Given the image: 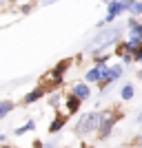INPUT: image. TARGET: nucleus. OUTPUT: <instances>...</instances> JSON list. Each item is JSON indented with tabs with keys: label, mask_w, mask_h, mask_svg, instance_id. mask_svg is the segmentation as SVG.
Instances as JSON below:
<instances>
[{
	"label": "nucleus",
	"mask_w": 142,
	"mask_h": 148,
	"mask_svg": "<svg viewBox=\"0 0 142 148\" xmlns=\"http://www.w3.org/2000/svg\"><path fill=\"white\" fill-rule=\"evenodd\" d=\"M127 27H129V38H136V40L142 42V22H138L136 18H131L127 22Z\"/></svg>",
	"instance_id": "12"
},
{
	"label": "nucleus",
	"mask_w": 142,
	"mask_h": 148,
	"mask_svg": "<svg viewBox=\"0 0 142 148\" xmlns=\"http://www.w3.org/2000/svg\"><path fill=\"white\" fill-rule=\"evenodd\" d=\"M127 11L131 13V18L142 16V0H131V2H127Z\"/></svg>",
	"instance_id": "14"
},
{
	"label": "nucleus",
	"mask_w": 142,
	"mask_h": 148,
	"mask_svg": "<svg viewBox=\"0 0 142 148\" xmlns=\"http://www.w3.org/2000/svg\"><path fill=\"white\" fill-rule=\"evenodd\" d=\"M80 99L76 97L73 93H71V95H67V97H64V111H67V115H76V113L80 111Z\"/></svg>",
	"instance_id": "9"
},
{
	"label": "nucleus",
	"mask_w": 142,
	"mask_h": 148,
	"mask_svg": "<svg viewBox=\"0 0 142 148\" xmlns=\"http://www.w3.org/2000/svg\"><path fill=\"white\" fill-rule=\"evenodd\" d=\"M33 128H36V122H33V119H29L27 124H22L20 128H16V130H13V135H18V137H20V135H27V133H31Z\"/></svg>",
	"instance_id": "17"
},
{
	"label": "nucleus",
	"mask_w": 142,
	"mask_h": 148,
	"mask_svg": "<svg viewBox=\"0 0 142 148\" xmlns=\"http://www.w3.org/2000/svg\"><path fill=\"white\" fill-rule=\"evenodd\" d=\"M105 2H111V0H105Z\"/></svg>",
	"instance_id": "26"
},
{
	"label": "nucleus",
	"mask_w": 142,
	"mask_h": 148,
	"mask_svg": "<svg viewBox=\"0 0 142 148\" xmlns=\"http://www.w3.org/2000/svg\"><path fill=\"white\" fill-rule=\"evenodd\" d=\"M67 113H64V115H62V111H56V115H53V122L49 124V133H58V130L62 128V126H64V124H67Z\"/></svg>",
	"instance_id": "11"
},
{
	"label": "nucleus",
	"mask_w": 142,
	"mask_h": 148,
	"mask_svg": "<svg viewBox=\"0 0 142 148\" xmlns=\"http://www.w3.org/2000/svg\"><path fill=\"white\" fill-rule=\"evenodd\" d=\"M120 33H122V29H120V27H111V29L100 31L98 36L91 40L89 49H91V51H105L107 47H111L113 42H118V40H120Z\"/></svg>",
	"instance_id": "1"
},
{
	"label": "nucleus",
	"mask_w": 142,
	"mask_h": 148,
	"mask_svg": "<svg viewBox=\"0 0 142 148\" xmlns=\"http://www.w3.org/2000/svg\"><path fill=\"white\" fill-rule=\"evenodd\" d=\"M13 108H16V102H13V99H0V119H5Z\"/></svg>",
	"instance_id": "13"
},
{
	"label": "nucleus",
	"mask_w": 142,
	"mask_h": 148,
	"mask_svg": "<svg viewBox=\"0 0 142 148\" xmlns=\"http://www.w3.org/2000/svg\"><path fill=\"white\" fill-rule=\"evenodd\" d=\"M133 95H136V86H133L131 82H129V84H124L122 91H120V97L127 102V99H133Z\"/></svg>",
	"instance_id": "16"
},
{
	"label": "nucleus",
	"mask_w": 142,
	"mask_h": 148,
	"mask_svg": "<svg viewBox=\"0 0 142 148\" xmlns=\"http://www.w3.org/2000/svg\"><path fill=\"white\" fill-rule=\"evenodd\" d=\"M116 56L120 58V60H122L124 64L133 62V51L129 49V44H127V42H120V44H116Z\"/></svg>",
	"instance_id": "5"
},
{
	"label": "nucleus",
	"mask_w": 142,
	"mask_h": 148,
	"mask_svg": "<svg viewBox=\"0 0 142 148\" xmlns=\"http://www.w3.org/2000/svg\"><path fill=\"white\" fill-rule=\"evenodd\" d=\"M69 66H71V58H64V60H60L56 66H53V71H56V73H60L62 77H64V75H67V71H69Z\"/></svg>",
	"instance_id": "15"
},
{
	"label": "nucleus",
	"mask_w": 142,
	"mask_h": 148,
	"mask_svg": "<svg viewBox=\"0 0 142 148\" xmlns=\"http://www.w3.org/2000/svg\"><path fill=\"white\" fill-rule=\"evenodd\" d=\"M100 128V113L98 111H87L80 115V119L76 122V135H89L93 130Z\"/></svg>",
	"instance_id": "2"
},
{
	"label": "nucleus",
	"mask_w": 142,
	"mask_h": 148,
	"mask_svg": "<svg viewBox=\"0 0 142 148\" xmlns=\"http://www.w3.org/2000/svg\"><path fill=\"white\" fill-rule=\"evenodd\" d=\"M44 95H47V91H44V88H40V86H36V88H31L25 97H22V104H25V106H27V104H33V102H38V99L44 97Z\"/></svg>",
	"instance_id": "10"
},
{
	"label": "nucleus",
	"mask_w": 142,
	"mask_h": 148,
	"mask_svg": "<svg viewBox=\"0 0 142 148\" xmlns=\"http://www.w3.org/2000/svg\"><path fill=\"white\" fill-rule=\"evenodd\" d=\"M42 148H56V144H53V142H47V144H44Z\"/></svg>",
	"instance_id": "21"
},
{
	"label": "nucleus",
	"mask_w": 142,
	"mask_h": 148,
	"mask_svg": "<svg viewBox=\"0 0 142 148\" xmlns=\"http://www.w3.org/2000/svg\"><path fill=\"white\" fill-rule=\"evenodd\" d=\"M82 148H93V146H82Z\"/></svg>",
	"instance_id": "24"
},
{
	"label": "nucleus",
	"mask_w": 142,
	"mask_h": 148,
	"mask_svg": "<svg viewBox=\"0 0 142 148\" xmlns=\"http://www.w3.org/2000/svg\"><path fill=\"white\" fill-rule=\"evenodd\" d=\"M124 11H127V2H122V0H111L107 5V16H111V18H118Z\"/></svg>",
	"instance_id": "7"
},
{
	"label": "nucleus",
	"mask_w": 142,
	"mask_h": 148,
	"mask_svg": "<svg viewBox=\"0 0 142 148\" xmlns=\"http://www.w3.org/2000/svg\"><path fill=\"white\" fill-rule=\"evenodd\" d=\"M120 75H122V64H116V66H111V71H109V75H107L105 80L100 82V88L105 91L111 82H116V80H120Z\"/></svg>",
	"instance_id": "8"
},
{
	"label": "nucleus",
	"mask_w": 142,
	"mask_h": 148,
	"mask_svg": "<svg viewBox=\"0 0 142 148\" xmlns=\"http://www.w3.org/2000/svg\"><path fill=\"white\" fill-rule=\"evenodd\" d=\"M31 9H33V5H29V2H25V5L20 7V13H31Z\"/></svg>",
	"instance_id": "19"
},
{
	"label": "nucleus",
	"mask_w": 142,
	"mask_h": 148,
	"mask_svg": "<svg viewBox=\"0 0 142 148\" xmlns=\"http://www.w3.org/2000/svg\"><path fill=\"white\" fill-rule=\"evenodd\" d=\"M138 77H140V80H142V69H140V71H138Z\"/></svg>",
	"instance_id": "22"
},
{
	"label": "nucleus",
	"mask_w": 142,
	"mask_h": 148,
	"mask_svg": "<svg viewBox=\"0 0 142 148\" xmlns=\"http://www.w3.org/2000/svg\"><path fill=\"white\" fill-rule=\"evenodd\" d=\"M122 117V113L118 111H102L100 113V128H98V139H107V137L111 135L113 126L116 122Z\"/></svg>",
	"instance_id": "3"
},
{
	"label": "nucleus",
	"mask_w": 142,
	"mask_h": 148,
	"mask_svg": "<svg viewBox=\"0 0 142 148\" xmlns=\"http://www.w3.org/2000/svg\"><path fill=\"white\" fill-rule=\"evenodd\" d=\"M49 104L51 106H58V104H60V95H53V97L49 99Z\"/></svg>",
	"instance_id": "20"
},
{
	"label": "nucleus",
	"mask_w": 142,
	"mask_h": 148,
	"mask_svg": "<svg viewBox=\"0 0 142 148\" xmlns=\"http://www.w3.org/2000/svg\"><path fill=\"white\" fill-rule=\"evenodd\" d=\"M133 62H142V44L138 51H133Z\"/></svg>",
	"instance_id": "18"
},
{
	"label": "nucleus",
	"mask_w": 142,
	"mask_h": 148,
	"mask_svg": "<svg viewBox=\"0 0 142 148\" xmlns=\"http://www.w3.org/2000/svg\"><path fill=\"white\" fill-rule=\"evenodd\" d=\"M122 2H131V0H122Z\"/></svg>",
	"instance_id": "25"
},
{
	"label": "nucleus",
	"mask_w": 142,
	"mask_h": 148,
	"mask_svg": "<svg viewBox=\"0 0 142 148\" xmlns=\"http://www.w3.org/2000/svg\"><path fill=\"white\" fill-rule=\"evenodd\" d=\"M109 71H111V66H107V64H105V66H93L91 71H87L85 82H87V84H93V82H98V84H100V82L109 75Z\"/></svg>",
	"instance_id": "4"
},
{
	"label": "nucleus",
	"mask_w": 142,
	"mask_h": 148,
	"mask_svg": "<svg viewBox=\"0 0 142 148\" xmlns=\"http://www.w3.org/2000/svg\"><path fill=\"white\" fill-rule=\"evenodd\" d=\"M0 148H16V146H9V144H7V146H0Z\"/></svg>",
	"instance_id": "23"
},
{
	"label": "nucleus",
	"mask_w": 142,
	"mask_h": 148,
	"mask_svg": "<svg viewBox=\"0 0 142 148\" xmlns=\"http://www.w3.org/2000/svg\"><path fill=\"white\" fill-rule=\"evenodd\" d=\"M71 93H73L80 102H85V99H89V95H91V88H89L87 82H76L73 88H71Z\"/></svg>",
	"instance_id": "6"
}]
</instances>
